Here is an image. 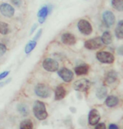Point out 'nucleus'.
Wrapping results in <instances>:
<instances>
[{
  "mask_svg": "<svg viewBox=\"0 0 123 129\" xmlns=\"http://www.w3.org/2000/svg\"><path fill=\"white\" fill-rule=\"evenodd\" d=\"M42 31H43V30L40 29L39 30V31H38V33L36 34V35H35V36H34V40H35V41H37L38 40H39V37H40V36H41V35H42Z\"/></svg>",
  "mask_w": 123,
  "mask_h": 129,
  "instance_id": "obj_28",
  "label": "nucleus"
},
{
  "mask_svg": "<svg viewBox=\"0 0 123 129\" xmlns=\"http://www.w3.org/2000/svg\"><path fill=\"white\" fill-rule=\"evenodd\" d=\"M35 94L38 96L42 97V98H47L50 96L51 91L50 87L46 86L45 84H38L34 88Z\"/></svg>",
  "mask_w": 123,
  "mask_h": 129,
  "instance_id": "obj_2",
  "label": "nucleus"
},
{
  "mask_svg": "<svg viewBox=\"0 0 123 129\" xmlns=\"http://www.w3.org/2000/svg\"><path fill=\"white\" fill-rule=\"evenodd\" d=\"M20 129H33V122L31 120L25 119L20 123Z\"/></svg>",
  "mask_w": 123,
  "mask_h": 129,
  "instance_id": "obj_25",
  "label": "nucleus"
},
{
  "mask_svg": "<svg viewBox=\"0 0 123 129\" xmlns=\"http://www.w3.org/2000/svg\"><path fill=\"white\" fill-rule=\"evenodd\" d=\"M95 129H106V125L103 122L98 123V125H96V127H95Z\"/></svg>",
  "mask_w": 123,
  "mask_h": 129,
  "instance_id": "obj_29",
  "label": "nucleus"
},
{
  "mask_svg": "<svg viewBox=\"0 0 123 129\" xmlns=\"http://www.w3.org/2000/svg\"><path fill=\"white\" fill-rule=\"evenodd\" d=\"M91 83L87 79H80L74 83V89L77 91H86L91 87Z\"/></svg>",
  "mask_w": 123,
  "mask_h": 129,
  "instance_id": "obj_4",
  "label": "nucleus"
},
{
  "mask_svg": "<svg viewBox=\"0 0 123 129\" xmlns=\"http://www.w3.org/2000/svg\"><path fill=\"white\" fill-rule=\"evenodd\" d=\"M61 40L65 45H75L76 42V39L75 37V35H73L70 33H65L64 35L61 36Z\"/></svg>",
  "mask_w": 123,
  "mask_h": 129,
  "instance_id": "obj_12",
  "label": "nucleus"
},
{
  "mask_svg": "<svg viewBox=\"0 0 123 129\" xmlns=\"http://www.w3.org/2000/svg\"><path fill=\"white\" fill-rule=\"evenodd\" d=\"M65 95H66V91L62 86H59L56 87L55 92V99L56 101L62 100L63 98L65 96Z\"/></svg>",
  "mask_w": 123,
  "mask_h": 129,
  "instance_id": "obj_14",
  "label": "nucleus"
},
{
  "mask_svg": "<svg viewBox=\"0 0 123 129\" xmlns=\"http://www.w3.org/2000/svg\"><path fill=\"white\" fill-rule=\"evenodd\" d=\"M89 66L87 64H81L75 68V72L77 76H82V75H86L88 73Z\"/></svg>",
  "mask_w": 123,
  "mask_h": 129,
  "instance_id": "obj_16",
  "label": "nucleus"
},
{
  "mask_svg": "<svg viewBox=\"0 0 123 129\" xmlns=\"http://www.w3.org/2000/svg\"><path fill=\"white\" fill-rule=\"evenodd\" d=\"M101 41L105 45H110L112 42V36L109 31H105L101 36Z\"/></svg>",
  "mask_w": 123,
  "mask_h": 129,
  "instance_id": "obj_17",
  "label": "nucleus"
},
{
  "mask_svg": "<svg viewBox=\"0 0 123 129\" xmlns=\"http://www.w3.org/2000/svg\"><path fill=\"white\" fill-rule=\"evenodd\" d=\"M10 81H11V80H10V79H9V80H8V81H4V82H2V83H0V87L4 86V85H5V84H8V83H9V82Z\"/></svg>",
  "mask_w": 123,
  "mask_h": 129,
  "instance_id": "obj_33",
  "label": "nucleus"
},
{
  "mask_svg": "<svg viewBox=\"0 0 123 129\" xmlns=\"http://www.w3.org/2000/svg\"><path fill=\"white\" fill-rule=\"evenodd\" d=\"M119 100L115 96H109L106 99V105L109 107H114L118 104Z\"/></svg>",
  "mask_w": 123,
  "mask_h": 129,
  "instance_id": "obj_15",
  "label": "nucleus"
},
{
  "mask_svg": "<svg viewBox=\"0 0 123 129\" xmlns=\"http://www.w3.org/2000/svg\"><path fill=\"white\" fill-rule=\"evenodd\" d=\"M117 78V74L116 71H111L107 73L106 76V81L107 83L111 84V83H113L114 81H116V80Z\"/></svg>",
  "mask_w": 123,
  "mask_h": 129,
  "instance_id": "obj_18",
  "label": "nucleus"
},
{
  "mask_svg": "<svg viewBox=\"0 0 123 129\" xmlns=\"http://www.w3.org/2000/svg\"><path fill=\"white\" fill-rule=\"evenodd\" d=\"M7 51V47L6 45H4V44H1L0 43V56L4 55L5 52Z\"/></svg>",
  "mask_w": 123,
  "mask_h": 129,
  "instance_id": "obj_26",
  "label": "nucleus"
},
{
  "mask_svg": "<svg viewBox=\"0 0 123 129\" xmlns=\"http://www.w3.org/2000/svg\"><path fill=\"white\" fill-rule=\"evenodd\" d=\"M106 95H107L106 87L101 86V87H100L99 89H97V91H96L97 98H99V99H103V98H105V96H106Z\"/></svg>",
  "mask_w": 123,
  "mask_h": 129,
  "instance_id": "obj_20",
  "label": "nucleus"
},
{
  "mask_svg": "<svg viewBox=\"0 0 123 129\" xmlns=\"http://www.w3.org/2000/svg\"><path fill=\"white\" fill-rule=\"evenodd\" d=\"M118 54H120L121 55H123V46L118 49Z\"/></svg>",
  "mask_w": 123,
  "mask_h": 129,
  "instance_id": "obj_34",
  "label": "nucleus"
},
{
  "mask_svg": "<svg viewBox=\"0 0 123 129\" xmlns=\"http://www.w3.org/2000/svg\"><path fill=\"white\" fill-rule=\"evenodd\" d=\"M9 33V24L5 22L0 21V34L4 35H6Z\"/></svg>",
  "mask_w": 123,
  "mask_h": 129,
  "instance_id": "obj_24",
  "label": "nucleus"
},
{
  "mask_svg": "<svg viewBox=\"0 0 123 129\" xmlns=\"http://www.w3.org/2000/svg\"><path fill=\"white\" fill-rule=\"evenodd\" d=\"M50 13V7L49 6H44L39 10L38 12V19H39V24H43L45 21L46 17L48 16Z\"/></svg>",
  "mask_w": 123,
  "mask_h": 129,
  "instance_id": "obj_13",
  "label": "nucleus"
},
{
  "mask_svg": "<svg viewBox=\"0 0 123 129\" xmlns=\"http://www.w3.org/2000/svg\"><path fill=\"white\" fill-rule=\"evenodd\" d=\"M18 111H19L20 114L23 115L24 117H26V116L29 114V107L25 104H19L18 106Z\"/></svg>",
  "mask_w": 123,
  "mask_h": 129,
  "instance_id": "obj_23",
  "label": "nucleus"
},
{
  "mask_svg": "<svg viewBox=\"0 0 123 129\" xmlns=\"http://www.w3.org/2000/svg\"><path fill=\"white\" fill-rule=\"evenodd\" d=\"M111 5L115 9L123 11V0H112Z\"/></svg>",
  "mask_w": 123,
  "mask_h": 129,
  "instance_id": "obj_21",
  "label": "nucleus"
},
{
  "mask_svg": "<svg viewBox=\"0 0 123 129\" xmlns=\"http://www.w3.org/2000/svg\"><path fill=\"white\" fill-rule=\"evenodd\" d=\"M78 29L80 31L81 34H83L85 35H91L92 32V27L91 24L86 19H80L78 22Z\"/></svg>",
  "mask_w": 123,
  "mask_h": 129,
  "instance_id": "obj_7",
  "label": "nucleus"
},
{
  "mask_svg": "<svg viewBox=\"0 0 123 129\" xmlns=\"http://www.w3.org/2000/svg\"><path fill=\"white\" fill-rule=\"evenodd\" d=\"M101 39L99 37H96L91 40H88L85 42V47L88 50H97V49L101 48L102 45Z\"/></svg>",
  "mask_w": 123,
  "mask_h": 129,
  "instance_id": "obj_6",
  "label": "nucleus"
},
{
  "mask_svg": "<svg viewBox=\"0 0 123 129\" xmlns=\"http://www.w3.org/2000/svg\"><path fill=\"white\" fill-rule=\"evenodd\" d=\"M37 27H38V24H34V25H33L32 28H31V29H30V35H32V34L34 32V30L37 29Z\"/></svg>",
  "mask_w": 123,
  "mask_h": 129,
  "instance_id": "obj_31",
  "label": "nucleus"
},
{
  "mask_svg": "<svg viewBox=\"0 0 123 129\" xmlns=\"http://www.w3.org/2000/svg\"><path fill=\"white\" fill-rule=\"evenodd\" d=\"M96 59L100 62L105 64H111L114 62L115 57L111 53L106 52V51H101L96 54Z\"/></svg>",
  "mask_w": 123,
  "mask_h": 129,
  "instance_id": "obj_3",
  "label": "nucleus"
},
{
  "mask_svg": "<svg viewBox=\"0 0 123 129\" xmlns=\"http://www.w3.org/2000/svg\"><path fill=\"white\" fill-rule=\"evenodd\" d=\"M58 75L60 76V78L65 82H70L74 78L73 72L67 68H62L58 71Z\"/></svg>",
  "mask_w": 123,
  "mask_h": 129,
  "instance_id": "obj_9",
  "label": "nucleus"
},
{
  "mask_svg": "<svg viewBox=\"0 0 123 129\" xmlns=\"http://www.w3.org/2000/svg\"><path fill=\"white\" fill-rule=\"evenodd\" d=\"M0 12H1V14L4 15V16L11 18L14 16V9L12 5L4 3V4H2L0 5Z\"/></svg>",
  "mask_w": 123,
  "mask_h": 129,
  "instance_id": "obj_8",
  "label": "nucleus"
},
{
  "mask_svg": "<svg viewBox=\"0 0 123 129\" xmlns=\"http://www.w3.org/2000/svg\"><path fill=\"white\" fill-rule=\"evenodd\" d=\"M9 71H4L3 73L0 74V81H1V80H3L4 78H5L6 76H8V75H9Z\"/></svg>",
  "mask_w": 123,
  "mask_h": 129,
  "instance_id": "obj_30",
  "label": "nucleus"
},
{
  "mask_svg": "<svg viewBox=\"0 0 123 129\" xmlns=\"http://www.w3.org/2000/svg\"><path fill=\"white\" fill-rule=\"evenodd\" d=\"M103 20L107 27H111L115 24V15L111 11H105L103 13Z\"/></svg>",
  "mask_w": 123,
  "mask_h": 129,
  "instance_id": "obj_11",
  "label": "nucleus"
},
{
  "mask_svg": "<svg viewBox=\"0 0 123 129\" xmlns=\"http://www.w3.org/2000/svg\"><path fill=\"white\" fill-rule=\"evenodd\" d=\"M100 119H101V115H100L99 112L96 109H92L89 113V124L91 126L96 125L99 122Z\"/></svg>",
  "mask_w": 123,
  "mask_h": 129,
  "instance_id": "obj_10",
  "label": "nucleus"
},
{
  "mask_svg": "<svg viewBox=\"0 0 123 129\" xmlns=\"http://www.w3.org/2000/svg\"><path fill=\"white\" fill-rule=\"evenodd\" d=\"M33 112H34L35 117L39 120H45L48 117V112L46 111L45 103L40 102V101H36L34 102V107H33Z\"/></svg>",
  "mask_w": 123,
  "mask_h": 129,
  "instance_id": "obj_1",
  "label": "nucleus"
},
{
  "mask_svg": "<svg viewBox=\"0 0 123 129\" xmlns=\"http://www.w3.org/2000/svg\"><path fill=\"white\" fill-rule=\"evenodd\" d=\"M36 45H37V41H35V40L29 41V42L26 45V46H25V49H24L25 53L29 54L35 47H36Z\"/></svg>",
  "mask_w": 123,
  "mask_h": 129,
  "instance_id": "obj_22",
  "label": "nucleus"
},
{
  "mask_svg": "<svg viewBox=\"0 0 123 129\" xmlns=\"http://www.w3.org/2000/svg\"><path fill=\"white\" fill-rule=\"evenodd\" d=\"M115 32H116V36L117 38L120 39V40L123 39V20L118 22Z\"/></svg>",
  "mask_w": 123,
  "mask_h": 129,
  "instance_id": "obj_19",
  "label": "nucleus"
},
{
  "mask_svg": "<svg viewBox=\"0 0 123 129\" xmlns=\"http://www.w3.org/2000/svg\"><path fill=\"white\" fill-rule=\"evenodd\" d=\"M13 4H14L15 6L19 7L22 4V0H10Z\"/></svg>",
  "mask_w": 123,
  "mask_h": 129,
  "instance_id": "obj_27",
  "label": "nucleus"
},
{
  "mask_svg": "<svg viewBox=\"0 0 123 129\" xmlns=\"http://www.w3.org/2000/svg\"><path fill=\"white\" fill-rule=\"evenodd\" d=\"M109 129H119L116 124H111L109 126Z\"/></svg>",
  "mask_w": 123,
  "mask_h": 129,
  "instance_id": "obj_32",
  "label": "nucleus"
},
{
  "mask_svg": "<svg viewBox=\"0 0 123 129\" xmlns=\"http://www.w3.org/2000/svg\"><path fill=\"white\" fill-rule=\"evenodd\" d=\"M43 67L45 71L50 72H55L58 71L59 69V63L54 59L51 58H46L45 60L43 61Z\"/></svg>",
  "mask_w": 123,
  "mask_h": 129,
  "instance_id": "obj_5",
  "label": "nucleus"
}]
</instances>
